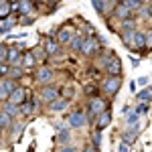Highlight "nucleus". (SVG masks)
<instances>
[{
	"instance_id": "obj_6",
	"label": "nucleus",
	"mask_w": 152,
	"mask_h": 152,
	"mask_svg": "<svg viewBox=\"0 0 152 152\" xmlns=\"http://www.w3.org/2000/svg\"><path fill=\"white\" fill-rule=\"evenodd\" d=\"M138 132H140V128H138V126H132V128H128L124 134H122V142H124V144H132V142L136 140Z\"/></svg>"
},
{
	"instance_id": "obj_20",
	"label": "nucleus",
	"mask_w": 152,
	"mask_h": 152,
	"mask_svg": "<svg viewBox=\"0 0 152 152\" xmlns=\"http://www.w3.org/2000/svg\"><path fill=\"white\" fill-rule=\"evenodd\" d=\"M83 41H85V39H83L81 35H75L73 39H71V49H73V51H77V49H81Z\"/></svg>"
},
{
	"instance_id": "obj_11",
	"label": "nucleus",
	"mask_w": 152,
	"mask_h": 152,
	"mask_svg": "<svg viewBox=\"0 0 152 152\" xmlns=\"http://www.w3.org/2000/svg\"><path fill=\"white\" fill-rule=\"evenodd\" d=\"M35 79H37L39 83H45V81H49V79H51V69H49V67H41V69L37 71Z\"/></svg>"
},
{
	"instance_id": "obj_7",
	"label": "nucleus",
	"mask_w": 152,
	"mask_h": 152,
	"mask_svg": "<svg viewBox=\"0 0 152 152\" xmlns=\"http://www.w3.org/2000/svg\"><path fill=\"white\" fill-rule=\"evenodd\" d=\"M95 51H97V43H95L94 39L83 41V45H81V53H83V55H94Z\"/></svg>"
},
{
	"instance_id": "obj_40",
	"label": "nucleus",
	"mask_w": 152,
	"mask_h": 152,
	"mask_svg": "<svg viewBox=\"0 0 152 152\" xmlns=\"http://www.w3.org/2000/svg\"><path fill=\"white\" fill-rule=\"evenodd\" d=\"M33 23V18H31V16H24V20H23V24H31Z\"/></svg>"
},
{
	"instance_id": "obj_26",
	"label": "nucleus",
	"mask_w": 152,
	"mask_h": 152,
	"mask_svg": "<svg viewBox=\"0 0 152 152\" xmlns=\"http://www.w3.org/2000/svg\"><path fill=\"white\" fill-rule=\"evenodd\" d=\"M136 97H138V99H140L142 104H144L146 99H150V91H148V89H142V91H140L138 95H136Z\"/></svg>"
},
{
	"instance_id": "obj_13",
	"label": "nucleus",
	"mask_w": 152,
	"mask_h": 152,
	"mask_svg": "<svg viewBox=\"0 0 152 152\" xmlns=\"http://www.w3.org/2000/svg\"><path fill=\"white\" fill-rule=\"evenodd\" d=\"M134 47L136 49H146V33H134Z\"/></svg>"
},
{
	"instance_id": "obj_24",
	"label": "nucleus",
	"mask_w": 152,
	"mask_h": 152,
	"mask_svg": "<svg viewBox=\"0 0 152 152\" xmlns=\"http://www.w3.org/2000/svg\"><path fill=\"white\" fill-rule=\"evenodd\" d=\"M126 122H128V126H136V122H138V114L136 112H130V116H126Z\"/></svg>"
},
{
	"instance_id": "obj_14",
	"label": "nucleus",
	"mask_w": 152,
	"mask_h": 152,
	"mask_svg": "<svg viewBox=\"0 0 152 152\" xmlns=\"http://www.w3.org/2000/svg\"><path fill=\"white\" fill-rule=\"evenodd\" d=\"M14 8H16V12H23V14L28 16V14L33 12V2H26V0H24V2H18Z\"/></svg>"
},
{
	"instance_id": "obj_18",
	"label": "nucleus",
	"mask_w": 152,
	"mask_h": 152,
	"mask_svg": "<svg viewBox=\"0 0 152 152\" xmlns=\"http://www.w3.org/2000/svg\"><path fill=\"white\" fill-rule=\"evenodd\" d=\"M33 65H35V57H33V53H24L23 67H24V69H33Z\"/></svg>"
},
{
	"instance_id": "obj_32",
	"label": "nucleus",
	"mask_w": 152,
	"mask_h": 152,
	"mask_svg": "<svg viewBox=\"0 0 152 152\" xmlns=\"http://www.w3.org/2000/svg\"><path fill=\"white\" fill-rule=\"evenodd\" d=\"M6 55H8V49L4 47V45H0V61H4Z\"/></svg>"
},
{
	"instance_id": "obj_28",
	"label": "nucleus",
	"mask_w": 152,
	"mask_h": 152,
	"mask_svg": "<svg viewBox=\"0 0 152 152\" xmlns=\"http://www.w3.org/2000/svg\"><path fill=\"white\" fill-rule=\"evenodd\" d=\"M14 114H18V107L12 105V104H8V105H6V116L10 118V116H14Z\"/></svg>"
},
{
	"instance_id": "obj_27",
	"label": "nucleus",
	"mask_w": 152,
	"mask_h": 152,
	"mask_svg": "<svg viewBox=\"0 0 152 152\" xmlns=\"http://www.w3.org/2000/svg\"><path fill=\"white\" fill-rule=\"evenodd\" d=\"M33 110H35V107H33V104H24V105H20V110H18V112L26 116V114H31Z\"/></svg>"
},
{
	"instance_id": "obj_39",
	"label": "nucleus",
	"mask_w": 152,
	"mask_h": 152,
	"mask_svg": "<svg viewBox=\"0 0 152 152\" xmlns=\"http://www.w3.org/2000/svg\"><path fill=\"white\" fill-rule=\"evenodd\" d=\"M136 83H140V85H146V83H148V77H140V79H138Z\"/></svg>"
},
{
	"instance_id": "obj_29",
	"label": "nucleus",
	"mask_w": 152,
	"mask_h": 152,
	"mask_svg": "<svg viewBox=\"0 0 152 152\" xmlns=\"http://www.w3.org/2000/svg\"><path fill=\"white\" fill-rule=\"evenodd\" d=\"M8 124H10V118L6 116V114H0V126H2V128H6Z\"/></svg>"
},
{
	"instance_id": "obj_25",
	"label": "nucleus",
	"mask_w": 152,
	"mask_h": 152,
	"mask_svg": "<svg viewBox=\"0 0 152 152\" xmlns=\"http://www.w3.org/2000/svg\"><path fill=\"white\" fill-rule=\"evenodd\" d=\"M91 140H94V148H99V142H102V132H97V130H95L94 136H91Z\"/></svg>"
},
{
	"instance_id": "obj_17",
	"label": "nucleus",
	"mask_w": 152,
	"mask_h": 152,
	"mask_svg": "<svg viewBox=\"0 0 152 152\" xmlns=\"http://www.w3.org/2000/svg\"><path fill=\"white\" fill-rule=\"evenodd\" d=\"M14 18L12 16H8V18H4V20H0V33H6V31H10L12 26H14Z\"/></svg>"
},
{
	"instance_id": "obj_35",
	"label": "nucleus",
	"mask_w": 152,
	"mask_h": 152,
	"mask_svg": "<svg viewBox=\"0 0 152 152\" xmlns=\"http://www.w3.org/2000/svg\"><path fill=\"white\" fill-rule=\"evenodd\" d=\"M118 152H130V146L122 142V144H120V148H118Z\"/></svg>"
},
{
	"instance_id": "obj_22",
	"label": "nucleus",
	"mask_w": 152,
	"mask_h": 152,
	"mask_svg": "<svg viewBox=\"0 0 152 152\" xmlns=\"http://www.w3.org/2000/svg\"><path fill=\"white\" fill-rule=\"evenodd\" d=\"M124 6H126L128 10H136V8H140V6H142V2H140V0H126Z\"/></svg>"
},
{
	"instance_id": "obj_34",
	"label": "nucleus",
	"mask_w": 152,
	"mask_h": 152,
	"mask_svg": "<svg viewBox=\"0 0 152 152\" xmlns=\"http://www.w3.org/2000/svg\"><path fill=\"white\" fill-rule=\"evenodd\" d=\"M146 49H152V33L146 35Z\"/></svg>"
},
{
	"instance_id": "obj_42",
	"label": "nucleus",
	"mask_w": 152,
	"mask_h": 152,
	"mask_svg": "<svg viewBox=\"0 0 152 152\" xmlns=\"http://www.w3.org/2000/svg\"><path fill=\"white\" fill-rule=\"evenodd\" d=\"M148 14H152V6H148V8H146V16H148Z\"/></svg>"
},
{
	"instance_id": "obj_1",
	"label": "nucleus",
	"mask_w": 152,
	"mask_h": 152,
	"mask_svg": "<svg viewBox=\"0 0 152 152\" xmlns=\"http://www.w3.org/2000/svg\"><path fill=\"white\" fill-rule=\"evenodd\" d=\"M120 85H122L120 77H107V79L104 81V91H105L107 95H114V94H118Z\"/></svg>"
},
{
	"instance_id": "obj_8",
	"label": "nucleus",
	"mask_w": 152,
	"mask_h": 152,
	"mask_svg": "<svg viewBox=\"0 0 152 152\" xmlns=\"http://www.w3.org/2000/svg\"><path fill=\"white\" fill-rule=\"evenodd\" d=\"M110 122H112V114L105 110L104 114H99V116H97V132H99V130H104V128H107V126H110Z\"/></svg>"
},
{
	"instance_id": "obj_3",
	"label": "nucleus",
	"mask_w": 152,
	"mask_h": 152,
	"mask_svg": "<svg viewBox=\"0 0 152 152\" xmlns=\"http://www.w3.org/2000/svg\"><path fill=\"white\" fill-rule=\"evenodd\" d=\"M107 67V73H110V77H120V71H122V65H120V59L118 57H112L107 63H105Z\"/></svg>"
},
{
	"instance_id": "obj_41",
	"label": "nucleus",
	"mask_w": 152,
	"mask_h": 152,
	"mask_svg": "<svg viewBox=\"0 0 152 152\" xmlns=\"http://www.w3.org/2000/svg\"><path fill=\"white\" fill-rule=\"evenodd\" d=\"M83 152H97V148H94V146H87Z\"/></svg>"
},
{
	"instance_id": "obj_2",
	"label": "nucleus",
	"mask_w": 152,
	"mask_h": 152,
	"mask_svg": "<svg viewBox=\"0 0 152 152\" xmlns=\"http://www.w3.org/2000/svg\"><path fill=\"white\" fill-rule=\"evenodd\" d=\"M104 112H105L104 99H99V97H94V99L89 102V116H99V114H104Z\"/></svg>"
},
{
	"instance_id": "obj_16",
	"label": "nucleus",
	"mask_w": 152,
	"mask_h": 152,
	"mask_svg": "<svg viewBox=\"0 0 152 152\" xmlns=\"http://www.w3.org/2000/svg\"><path fill=\"white\" fill-rule=\"evenodd\" d=\"M45 51H47V55H55V53L59 51V43L53 41V39H49L47 43H45Z\"/></svg>"
},
{
	"instance_id": "obj_37",
	"label": "nucleus",
	"mask_w": 152,
	"mask_h": 152,
	"mask_svg": "<svg viewBox=\"0 0 152 152\" xmlns=\"http://www.w3.org/2000/svg\"><path fill=\"white\" fill-rule=\"evenodd\" d=\"M57 152H75V148H71V146H63V148H59Z\"/></svg>"
},
{
	"instance_id": "obj_38",
	"label": "nucleus",
	"mask_w": 152,
	"mask_h": 152,
	"mask_svg": "<svg viewBox=\"0 0 152 152\" xmlns=\"http://www.w3.org/2000/svg\"><path fill=\"white\" fill-rule=\"evenodd\" d=\"M10 75H12V77H20V75H23V71H20V69H12Z\"/></svg>"
},
{
	"instance_id": "obj_23",
	"label": "nucleus",
	"mask_w": 152,
	"mask_h": 152,
	"mask_svg": "<svg viewBox=\"0 0 152 152\" xmlns=\"http://www.w3.org/2000/svg\"><path fill=\"white\" fill-rule=\"evenodd\" d=\"M107 6H110V2H102V0H95V2H94V8L97 12H105Z\"/></svg>"
},
{
	"instance_id": "obj_36",
	"label": "nucleus",
	"mask_w": 152,
	"mask_h": 152,
	"mask_svg": "<svg viewBox=\"0 0 152 152\" xmlns=\"http://www.w3.org/2000/svg\"><path fill=\"white\" fill-rule=\"evenodd\" d=\"M6 73H8V67L6 65H0V77H4Z\"/></svg>"
},
{
	"instance_id": "obj_33",
	"label": "nucleus",
	"mask_w": 152,
	"mask_h": 152,
	"mask_svg": "<svg viewBox=\"0 0 152 152\" xmlns=\"http://www.w3.org/2000/svg\"><path fill=\"white\" fill-rule=\"evenodd\" d=\"M4 97H8V91L4 89V85L0 83V99H4Z\"/></svg>"
},
{
	"instance_id": "obj_5",
	"label": "nucleus",
	"mask_w": 152,
	"mask_h": 152,
	"mask_svg": "<svg viewBox=\"0 0 152 152\" xmlns=\"http://www.w3.org/2000/svg\"><path fill=\"white\" fill-rule=\"evenodd\" d=\"M85 124V114L83 112H73L69 116V126L71 128H81Z\"/></svg>"
},
{
	"instance_id": "obj_15",
	"label": "nucleus",
	"mask_w": 152,
	"mask_h": 152,
	"mask_svg": "<svg viewBox=\"0 0 152 152\" xmlns=\"http://www.w3.org/2000/svg\"><path fill=\"white\" fill-rule=\"evenodd\" d=\"M71 39H73V35H71L69 28H61L59 31V37H57L59 43H71Z\"/></svg>"
},
{
	"instance_id": "obj_4",
	"label": "nucleus",
	"mask_w": 152,
	"mask_h": 152,
	"mask_svg": "<svg viewBox=\"0 0 152 152\" xmlns=\"http://www.w3.org/2000/svg\"><path fill=\"white\" fill-rule=\"evenodd\" d=\"M8 99H10L12 105H20L26 99V91H24V87H16L10 95H8Z\"/></svg>"
},
{
	"instance_id": "obj_10",
	"label": "nucleus",
	"mask_w": 152,
	"mask_h": 152,
	"mask_svg": "<svg viewBox=\"0 0 152 152\" xmlns=\"http://www.w3.org/2000/svg\"><path fill=\"white\" fill-rule=\"evenodd\" d=\"M41 95H43V99H45V102H49V104L57 102V89H55V87H45Z\"/></svg>"
},
{
	"instance_id": "obj_19",
	"label": "nucleus",
	"mask_w": 152,
	"mask_h": 152,
	"mask_svg": "<svg viewBox=\"0 0 152 152\" xmlns=\"http://www.w3.org/2000/svg\"><path fill=\"white\" fill-rule=\"evenodd\" d=\"M49 107H51L53 112H61V110H65V107H67V99H57V102H53Z\"/></svg>"
},
{
	"instance_id": "obj_30",
	"label": "nucleus",
	"mask_w": 152,
	"mask_h": 152,
	"mask_svg": "<svg viewBox=\"0 0 152 152\" xmlns=\"http://www.w3.org/2000/svg\"><path fill=\"white\" fill-rule=\"evenodd\" d=\"M146 112H148V105H146V104H140L138 107H136V114H138V118H140L142 114H146Z\"/></svg>"
},
{
	"instance_id": "obj_12",
	"label": "nucleus",
	"mask_w": 152,
	"mask_h": 152,
	"mask_svg": "<svg viewBox=\"0 0 152 152\" xmlns=\"http://www.w3.org/2000/svg\"><path fill=\"white\" fill-rule=\"evenodd\" d=\"M12 8H14V4H12V2H0V20L8 18Z\"/></svg>"
},
{
	"instance_id": "obj_31",
	"label": "nucleus",
	"mask_w": 152,
	"mask_h": 152,
	"mask_svg": "<svg viewBox=\"0 0 152 152\" xmlns=\"http://www.w3.org/2000/svg\"><path fill=\"white\" fill-rule=\"evenodd\" d=\"M59 140H61V142L69 140V130H61V134H59Z\"/></svg>"
},
{
	"instance_id": "obj_21",
	"label": "nucleus",
	"mask_w": 152,
	"mask_h": 152,
	"mask_svg": "<svg viewBox=\"0 0 152 152\" xmlns=\"http://www.w3.org/2000/svg\"><path fill=\"white\" fill-rule=\"evenodd\" d=\"M6 59H8L10 63H16V61L20 59V51H16V49H8V55H6Z\"/></svg>"
},
{
	"instance_id": "obj_9",
	"label": "nucleus",
	"mask_w": 152,
	"mask_h": 152,
	"mask_svg": "<svg viewBox=\"0 0 152 152\" xmlns=\"http://www.w3.org/2000/svg\"><path fill=\"white\" fill-rule=\"evenodd\" d=\"M114 14H116L118 18H124V20L132 18V16H130V10L126 8V6H124V2H122V4H116V6H114Z\"/></svg>"
}]
</instances>
